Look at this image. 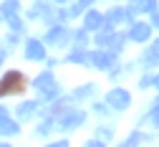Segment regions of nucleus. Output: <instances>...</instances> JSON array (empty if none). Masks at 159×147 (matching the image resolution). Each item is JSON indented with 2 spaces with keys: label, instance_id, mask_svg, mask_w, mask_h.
I'll return each mask as SVG.
<instances>
[{
  "label": "nucleus",
  "instance_id": "1",
  "mask_svg": "<svg viewBox=\"0 0 159 147\" xmlns=\"http://www.w3.org/2000/svg\"><path fill=\"white\" fill-rule=\"evenodd\" d=\"M25 76L20 71H8L3 76V81H0V96H5V94H18V91H23L25 89Z\"/></svg>",
  "mask_w": 159,
  "mask_h": 147
},
{
  "label": "nucleus",
  "instance_id": "2",
  "mask_svg": "<svg viewBox=\"0 0 159 147\" xmlns=\"http://www.w3.org/2000/svg\"><path fill=\"white\" fill-rule=\"evenodd\" d=\"M136 10L134 8H111L109 13H106V18H104V28H111L114 23H124V20H131V15H134Z\"/></svg>",
  "mask_w": 159,
  "mask_h": 147
},
{
  "label": "nucleus",
  "instance_id": "3",
  "mask_svg": "<svg viewBox=\"0 0 159 147\" xmlns=\"http://www.w3.org/2000/svg\"><path fill=\"white\" fill-rule=\"evenodd\" d=\"M106 101L111 104L114 109L121 112V109H126V107H129V101H131V99H129V91H124V89H114V91H109Z\"/></svg>",
  "mask_w": 159,
  "mask_h": 147
},
{
  "label": "nucleus",
  "instance_id": "4",
  "mask_svg": "<svg viewBox=\"0 0 159 147\" xmlns=\"http://www.w3.org/2000/svg\"><path fill=\"white\" fill-rule=\"evenodd\" d=\"M84 119H86V114L78 112V109H73V112H63V114H61V127H66V130L78 127V124H84Z\"/></svg>",
  "mask_w": 159,
  "mask_h": 147
},
{
  "label": "nucleus",
  "instance_id": "5",
  "mask_svg": "<svg viewBox=\"0 0 159 147\" xmlns=\"http://www.w3.org/2000/svg\"><path fill=\"white\" fill-rule=\"evenodd\" d=\"M111 61H114V53H111V51H93V53L89 56V64H93V66H98V69H109Z\"/></svg>",
  "mask_w": 159,
  "mask_h": 147
},
{
  "label": "nucleus",
  "instance_id": "6",
  "mask_svg": "<svg viewBox=\"0 0 159 147\" xmlns=\"http://www.w3.org/2000/svg\"><path fill=\"white\" fill-rule=\"evenodd\" d=\"M68 38V31L63 28V26H53L48 33H46V41L48 43H53V46H58V43H63V41Z\"/></svg>",
  "mask_w": 159,
  "mask_h": 147
},
{
  "label": "nucleus",
  "instance_id": "7",
  "mask_svg": "<svg viewBox=\"0 0 159 147\" xmlns=\"http://www.w3.org/2000/svg\"><path fill=\"white\" fill-rule=\"evenodd\" d=\"M25 56L30 61H41V58H46V51H43V46L38 41H28L25 43Z\"/></svg>",
  "mask_w": 159,
  "mask_h": 147
},
{
  "label": "nucleus",
  "instance_id": "8",
  "mask_svg": "<svg viewBox=\"0 0 159 147\" xmlns=\"http://www.w3.org/2000/svg\"><path fill=\"white\" fill-rule=\"evenodd\" d=\"M129 38H131V41H147V38H149V26H147V23H134Z\"/></svg>",
  "mask_w": 159,
  "mask_h": 147
},
{
  "label": "nucleus",
  "instance_id": "9",
  "mask_svg": "<svg viewBox=\"0 0 159 147\" xmlns=\"http://www.w3.org/2000/svg\"><path fill=\"white\" fill-rule=\"evenodd\" d=\"M101 23H104V18H101V13H98V10H91V13L86 15V31L101 28Z\"/></svg>",
  "mask_w": 159,
  "mask_h": 147
},
{
  "label": "nucleus",
  "instance_id": "10",
  "mask_svg": "<svg viewBox=\"0 0 159 147\" xmlns=\"http://www.w3.org/2000/svg\"><path fill=\"white\" fill-rule=\"evenodd\" d=\"M51 84H53V74H51V71H43L38 79H33V86H35V89H48Z\"/></svg>",
  "mask_w": 159,
  "mask_h": 147
},
{
  "label": "nucleus",
  "instance_id": "11",
  "mask_svg": "<svg viewBox=\"0 0 159 147\" xmlns=\"http://www.w3.org/2000/svg\"><path fill=\"white\" fill-rule=\"evenodd\" d=\"M35 109H38L35 101H25V104H20V107H18V117H20V119H28Z\"/></svg>",
  "mask_w": 159,
  "mask_h": 147
},
{
  "label": "nucleus",
  "instance_id": "12",
  "mask_svg": "<svg viewBox=\"0 0 159 147\" xmlns=\"http://www.w3.org/2000/svg\"><path fill=\"white\" fill-rule=\"evenodd\" d=\"M3 15L10 20V18H15L18 15V0H8V3L3 5Z\"/></svg>",
  "mask_w": 159,
  "mask_h": 147
},
{
  "label": "nucleus",
  "instance_id": "13",
  "mask_svg": "<svg viewBox=\"0 0 159 147\" xmlns=\"http://www.w3.org/2000/svg\"><path fill=\"white\" fill-rule=\"evenodd\" d=\"M91 3H93V0H78V3H76V5L68 10V18H76V15H81V10H84V8H89Z\"/></svg>",
  "mask_w": 159,
  "mask_h": 147
},
{
  "label": "nucleus",
  "instance_id": "14",
  "mask_svg": "<svg viewBox=\"0 0 159 147\" xmlns=\"http://www.w3.org/2000/svg\"><path fill=\"white\" fill-rule=\"evenodd\" d=\"M144 64H147V66H157V64H159V51H157V48H149V51L144 53Z\"/></svg>",
  "mask_w": 159,
  "mask_h": 147
},
{
  "label": "nucleus",
  "instance_id": "15",
  "mask_svg": "<svg viewBox=\"0 0 159 147\" xmlns=\"http://www.w3.org/2000/svg\"><path fill=\"white\" fill-rule=\"evenodd\" d=\"M68 61H76V64H89V53L81 51V48H76V51L68 56Z\"/></svg>",
  "mask_w": 159,
  "mask_h": 147
},
{
  "label": "nucleus",
  "instance_id": "16",
  "mask_svg": "<svg viewBox=\"0 0 159 147\" xmlns=\"http://www.w3.org/2000/svg\"><path fill=\"white\" fill-rule=\"evenodd\" d=\"M134 10H136V13H139V10L154 13V10H157V0H139V5H134Z\"/></svg>",
  "mask_w": 159,
  "mask_h": 147
},
{
  "label": "nucleus",
  "instance_id": "17",
  "mask_svg": "<svg viewBox=\"0 0 159 147\" xmlns=\"http://www.w3.org/2000/svg\"><path fill=\"white\" fill-rule=\"evenodd\" d=\"M15 132H18V124H15V122L5 119L3 124H0V135H15Z\"/></svg>",
  "mask_w": 159,
  "mask_h": 147
},
{
  "label": "nucleus",
  "instance_id": "18",
  "mask_svg": "<svg viewBox=\"0 0 159 147\" xmlns=\"http://www.w3.org/2000/svg\"><path fill=\"white\" fill-rule=\"evenodd\" d=\"M58 96V84H51L48 89H43V99L48 101V99H56Z\"/></svg>",
  "mask_w": 159,
  "mask_h": 147
},
{
  "label": "nucleus",
  "instance_id": "19",
  "mask_svg": "<svg viewBox=\"0 0 159 147\" xmlns=\"http://www.w3.org/2000/svg\"><path fill=\"white\" fill-rule=\"evenodd\" d=\"M91 91H93V86H91V84H89V86H81V89H78V91L73 94V99H86Z\"/></svg>",
  "mask_w": 159,
  "mask_h": 147
},
{
  "label": "nucleus",
  "instance_id": "20",
  "mask_svg": "<svg viewBox=\"0 0 159 147\" xmlns=\"http://www.w3.org/2000/svg\"><path fill=\"white\" fill-rule=\"evenodd\" d=\"M43 10H46V5H35V8H30V10H28V18H41V15H43Z\"/></svg>",
  "mask_w": 159,
  "mask_h": 147
},
{
  "label": "nucleus",
  "instance_id": "21",
  "mask_svg": "<svg viewBox=\"0 0 159 147\" xmlns=\"http://www.w3.org/2000/svg\"><path fill=\"white\" fill-rule=\"evenodd\" d=\"M73 41H76L78 46H84V43H86V28H81V31H76V36H73Z\"/></svg>",
  "mask_w": 159,
  "mask_h": 147
},
{
  "label": "nucleus",
  "instance_id": "22",
  "mask_svg": "<svg viewBox=\"0 0 159 147\" xmlns=\"http://www.w3.org/2000/svg\"><path fill=\"white\" fill-rule=\"evenodd\" d=\"M154 124H159V99H157V104H154V109H152V117H149Z\"/></svg>",
  "mask_w": 159,
  "mask_h": 147
},
{
  "label": "nucleus",
  "instance_id": "23",
  "mask_svg": "<svg viewBox=\"0 0 159 147\" xmlns=\"http://www.w3.org/2000/svg\"><path fill=\"white\" fill-rule=\"evenodd\" d=\"M93 112H98V114H109V112H106V104H96Z\"/></svg>",
  "mask_w": 159,
  "mask_h": 147
},
{
  "label": "nucleus",
  "instance_id": "24",
  "mask_svg": "<svg viewBox=\"0 0 159 147\" xmlns=\"http://www.w3.org/2000/svg\"><path fill=\"white\" fill-rule=\"evenodd\" d=\"M134 142H142V135H131V137L126 140V145H134Z\"/></svg>",
  "mask_w": 159,
  "mask_h": 147
},
{
  "label": "nucleus",
  "instance_id": "25",
  "mask_svg": "<svg viewBox=\"0 0 159 147\" xmlns=\"http://www.w3.org/2000/svg\"><path fill=\"white\" fill-rule=\"evenodd\" d=\"M8 119V109H3V107H0V124H3Z\"/></svg>",
  "mask_w": 159,
  "mask_h": 147
},
{
  "label": "nucleus",
  "instance_id": "26",
  "mask_svg": "<svg viewBox=\"0 0 159 147\" xmlns=\"http://www.w3.org/2000/svg\"><path fill=\"white\" fill-rule=\"evenodd\" d=\"M98 132H101V137H109V135H111V130H109V127H101Z\"/></svg>",
  "mask_w": 159,
  "mask_h": 147
},
{
  "label": "nucleus",
  "instance_id": "27",
  "mask_svg": "<svg viewBox=\"0 0 159 147\" xmlns=\"http://www.w3.org/2000/svg\"><path fill=\"white\" fill-rule=\"evenodd\" d=\"M154 26L159 28V10H154Z\"/></svg>",
  "mask_w": 159,
  "mask_h": 147
},
{
  "label": "nucleus",
  "instance_id": "28",
  "mask_svg": "<svg viewBox=\"0 0 159 147\" xmlns=\"http://www.w3.org/2000/svg\"><path fill=\"white\" fill-rule=\"evenodd\" d=\"M152 84H154V86L159 89V76H154V79H152Z\"/></svg>",
  "mask_w": 159,
  "mask_h": 147
},
{
  "label": "nucleus",
  "instance_id": "29",
  "mask_svg": "<svg viewBox=\"0 0 159 147\" xmlns=\"http://www.w3.org/2000/svg\"><path fill=\"white\" fill-rule=\"evenodd\" d=\"M154 48H157V51H159V41H157V43H154Z\"/></svg>",
  "mask_w": 159,
  "mask_h": 147
},
{
  "label": "nucleus",
  "instance_id": "30",
  "mask_svg": "<svg viewBox=\"0 0 159 147\" xmlns=\"http://www.w3.org/2000/svg\"><path fill=\"white\" fill-rule=\"evenodd\" d=\"M3 56H5V53H0V64H3Z\"/></svg>",
  "mask_w": 159,
  "mask_h": 147
},
{
  "label": "nucleus",
  "instance_id": "31",
  "mask_svg": "<svg viewBox=\"0 0 159 147\" xmlns=\"http://www.w3.org/2000/svg\"><path fill=\"white\" fill-rule=\"evenodd\" d=\"M58 3H66V0H58Z\"/></svg>",
  "mask_w": 159,
  "mask_h": 147
},
{
  "label": "nucleus",
  "instance_id": "32",
  "mask_svg": "<svg viewBox=\"0 0 159 147\" xmlns=\"http://www.w3.org/2000/svg\"><path fill=\"white\" fill-rule=\"evenodd\" d=\"M134 3H136V0H134Z\"/></svg>",
  "mask_w": 159,
  "mask_h": 147
}]
</instances>
